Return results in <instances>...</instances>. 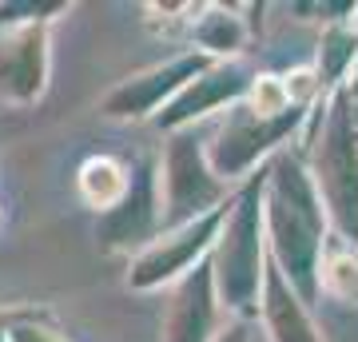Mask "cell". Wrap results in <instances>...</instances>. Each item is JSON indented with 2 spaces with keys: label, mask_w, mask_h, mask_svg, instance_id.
<instances>
[{
  "label": "cell",
  "mask_w": 358,
  "mask_h": 342,
  "mask_svg": "<svg viewBox=\"0 0 358 342\" xmlns=\"http://www.w3.org/2000/svg\"><path fill=\"white\" fill-rule=\"evenodd\" d=\"M263 219H267V251L287 283L315 303L322 294V255H327V207L315 187V176L303 152L282 148L267 164V191H263Z\"/></svg>",
  "instance_id": "obj_1"
},
{
  "label": "cell",
  "mask_w": 358,
  "mask_h": 342,
  "mask_svg": "<svg viewBox=\"0 0 358 342\" xmlns=\"http://www.w3.org/2000/svg\"><path fill=\"white\" fill-rule=\"evenodd\" d=\"M307 167L338 239L358 243V104L346 88L315 104L307 120Z\"/></svg>",
  "instance_id": "obj_2"
},
{
  "label": "cell",
  "mask_w": 358,
  "mask_h": 342,
  "mask_svg": "<svg viewBox=\"0 0 358 342\" xmlns=\"http://www.w3.org/2000/svg\"><path fill=\"white\" fill-rule=\"evenodd\" d=\"M263 191H267V167H259L255 176L235 191L227 223H223L215 251H211L219 303L235 318L259 315V303H263V283H267V263H271Z\"/></svg>",
  "instance_id": "obj_3"
},
{
  "label": "cell",
  "mask_w": 358,
  "mask_h": 342,
  "mask_svg": "<svg viewBox=\"0 0 358 342\" xmlns=\"http://www.w3.org/2000/svg\"><path fill=\"white\" fill-rule=\"evenodd\" d=\"M159 191H164V231L187 227L195 219L231 203V183L207 159V143L187 131H171L159 152Z\"/></svg>",
  "instance_id": "obj_4"
},
{
  "label": "cell",
  "mask_w": 358,
  "mask_h": 342,
  "mask_svg": "<svg viewBox=\"0 0 358 342\" xmlns=\"http://www.w3.org/2000/svg\"><path fill=\"white\" fill-rule=\"evenodd\" d=\"M310 112L315 108H291V112L275 115V120H267V115H259L247 108V100H239L235 108H227V115H223V124L215 127V136L207 140V159H211V167H215L219 176L227 179H251L255 171L251 167L259 164V159H275V155L282 152V143L291 140L299 127H307Z\"/></svg>",
  "instance_id": "obj_5"
},
{
  "label": "cell",
  "mask_w": 358,
  "mask_h": 342,
  "mask_svg": "<svg viewBox=\"0 0 358 342\" xmlns=\"http://www.w3.org/2000/svg\"><path fill=\"white\" fill-rule=\"evenodd\" d=\"M231 199H235V195H231ZM227 211H231V203H223L219 211L195 219V223H187V227L164 231L148 251L131 259L128 287L131 291H155V287H164V283L176 287L187 271H195L203 259H211L219 231H223V223H227Z\"/></svg>",
  "instance_id": "obj_6"
},
{
  "label": "cell",
  "mask_w": 358,
  "mask_h": 342,
  "mask_svg": "<svg viewBox=\"0 0 358 342\" xmlns=\"http://www.w3.org/2000/svg\"><path fill=\"white\" fill-rule=\"evenodd\" d=\"M211 64H219V60H211V56H203V52H195V48L179 52L171 60L152 64V68H143L136 76L120 80L100 100V112L108 120H155L192 80L203 76Z\"/></svg>",
  "instance_id": "obj_7"
},
{
  "label": "cell",
  "mask_w": 358,
  "mask_h": 342,
  "mask_svg": "<svg viewBox=\"0 0 358 342\" xmlns=\"http://www.w3.org/2000/svg\"><path fill=\"white\" fill-rule=\"evenodd\" d=\"M164 235V191H159V167L152 159L131 164V191L124 203L100 215L96 243L112 255H143Z\"/></svg>",
  "instance_id": "obj_8"
},
{
  "label": "cell",
  "mask_w": 358,
  "mask_h": 342,
  "mask_svg": "<svg viewBox=\"0 0 358 342\" xmlns=\"http://www.w3.org/2000/svg\"><path fill=\"white\" fill-rule=\"evenodd\" d=\"M255 80H259L255 68L247 60L211 64L203 76L192 80L164 112L155 115V127H164L167 136L171 131H187V127H195V120H203V115L219 112V108H235L239 100H247V92L255 88Z\"/></svg>",
  "instance_id": "obj_9"
},
{
  "label": "cell",
  "mask_w": 358,
  "mask_h": 342,
  "mask_svg": "<svg viewBox=\"0 0 358 342\" xmlns=\"http://www.w3.org/2000/svg\"><path fill=\"white\" fill-rule=\"evenodd\" d=\"M48 84V20H16L0 28V96L32 104Z\"/></svg>",
  "instance_id": "obj_10"
},
{
  "label": "cell",
  "mask_w": 358,
  "mask_h": 342,
  "mask_svg": "<svg viewBox=\"0 0 358 342\" xmlns=\"http://www.w3.org/2000/svg\"><path fill=\"white\" fill-rule=\"evenodd\" d=\"M219 311H223V303L215 291V271H211V259H203L171 287L159 342H215L223 330Z\"/></svg>",
  "instance_id": "obj_11"
},
{
  "label": "cell",
  "mask_w": 358,
  "mask_h": 342,
  "mask_svg": "<svg viewBox=\"0 0 358 342\" xmlns=\"http://www.w3.org/2000/svg\"><path fill=\"white\" fill-rule=\"evenodd\" d=\"M259 315H263V327H267L271 342H322V330L310 318V303L287 283V275L275 263H267Z\"/></svg>",
  "instance_id": "obj_12"
},
{
  "label": "cell",
  "mask_w": 358,
  "mask_h": 342,
  "mask_svg": "<svg viewBox=\"0 0 358 342\" xmlns=\"http://www.w3.org/2000/svg\"><path fill=\"white\" fill-rule=\"evenodd\" d=\"M251 28L239 16V8H227V4H203V13L195 16L192 24V44L195 52H203L211 60H239Z\"/></svg>",
  "instance_id": "obj_13"
},
{
  "label": "cell",
  "mask_w": 358,
  "mask_h": 342,
  "mask_svg": "<svg viewBox=\"0 0 358 342\" xmlns=\"http://www.w3.org/2000/svg\"><path fill=\"white\" fill-rule=\"evenodd\" d=\"M76 187H80V199L88 203L92 211L108 215L131 191V167L124 159H115V155H92V159L80 164Z\"/></svg>",
  "instance_id": "obj_14"
},
{
  "label": "cell",
  "mask_w": 358,
  "mask_h": 342,
  "mask_svg": "<svg viewBox=\"0 0 358 342\" xmlns=\"http://www.w3.org/2000/svg\"><path fill=\"white\" fill-rule=\"evenodd\" d=\"M358 64V28L355 24H331L319 40V56H315V76H319L322 96H334L338 88L350 84Z\"/></svg>",
  "instance_id": "obj_15"
},
{
  "label": "cell",
  "mask_w": 358,
  "mask_h": 342,
  "mask_svg": "<svg viewBox=\"0 0 358 342\" xmlns=\"http://www.w3.org/2000/svg\"><path fill=\"white\" fill-rule=\"evenodd\" d=\"M319 283H322V291L331 294V299L355 303L358 299V247H350V243H334V247H327Z\"/></svg>",
  "instance_id": "obj_16"
},
{
  "label": "cell",
  "mask_w": 358,
  "mask_h": 342,
  "mask_svg": "<svg viewBox=\"0 0 358 342\" xmlns=\"http://www.w3.org/2000/svg\"><path fill=\"white\" fill-rule=\"evenodd\" d=\"M247 108L275 120V115L291 112V108H307V104H294L291 88H287V76H259L255 88L247 92Z\"/></svg>",
  "instance_id": "obj_17"
},
{
  "label": "cell",
  "mask_w": 358,
  "mask_h": 342,
  "mask_svg": "<svg viewBox=\"0 0 358 342\" xmlns=\"http://www.w3.org/2000/svg\"><path fill=\"white\" fill-rule=\"evenodd\" d=\"M8 342H68V339H60V334L52 327H44V322L20 318V322H8Z\"/></svg>",
  "instance_id": "obj_18"
},
{
  "label": "cell",
  "mask_w": 358,
  "mask_h": 342,
  "mask_svg": "<svg viewBox=\"0 0 358 342\" xmlns=\"http://www.w3.org/2000/svg\"><path fill=\"white\" fill-rule=\"evenodd\" d=\"M215 342H251V322L247 318H231L227 327L219 330Z\"/></svg>",
  "instance_id": "obj_19"
},
{
  "label": "cell",
  "mask_w": 358,
  "mask_h": 342,
  "mask_svg": "<svg viewBox=\"0 0 358 342\" xmlns=\"http://www.w3.org/2000/svg\"><path fill=\"white\" fill-rule=\"evenodd\" d=\"M346 92H350V96H355V104H358V72L350 76V84H346Z\"/></svg>",
  "instance_id": "obj_20"
},
{
  "label": "cell",
  "mask_w": 358,
  "mask_h": 342,
  "mask_svg": "<svg viewBox=\"0 0 358 342\" xmlns=\"http://www.w3.org/2000/svg\"><path fill=\"white\" fill-rule=\"evenodd\" d=\"M0 342H8V322L0 318Z\"/></svg>",
  "instance_id": "obj_21"
},
{
  "label": "cell",
  "mask_w": 358,
  "mask_h": 342,
  "mask_svg": "<svg viewBox=\"0 0 358 342\" xmlns=\"http://www.w3.org/2000/svg\"><path fill=\"white\" fill-rule=\"evenodd\" d=\"M355 28H358V16H355Z\"/></svg>",
  "instance_id": "obj_22"
}]
</instances>
